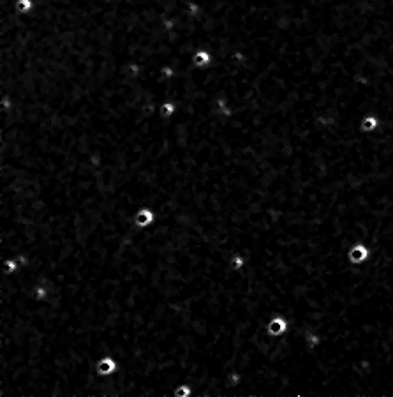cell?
Instances as JSON below:
<instances>
[{
	"mask_svg": "<svg viewBox=\"0 0 393 397\" xmlns=\"http://www.w3.org/2000/svg\"><path fill=\"white\" fill-rule=\"evenodd\" d=\"M290 330V319L284 314H273L267 323V332L270 337H284Z\"/></svg>",
	"mask_w": 393,
	"mask_h": 397,
	"instance_id": "obj_1",
	"label": "cell"
},
{
	"mask_svg": "<svg viewBox=\"0 0 393 397\" xmlns=\"http://www.w3.org/2000/svg\"><path fill=\"white\" fill-rule=\"evenodd\" d=\"M372 256V249L369 247L365 242H356L349 247L348 251V260L351 261L353 265H363L371 260Z\"/></svg>",
	"mask_w": 393,
	"mask_h": 397,
	"instance_id": "obj_2",
	"label": "cell"
},
{
	"mask_svg": "<svg viewBox=\"0 0 393 397\" xmlns=\"http://www.w3.org/2000/svg\"><path fill=\"white\" fill-rule=\"evenodd\" d=\"M155 219H157L155 212H153V209H150V207H141L133 215V222L138 228H148V226H152L155 222Z\"/></svg>",
	"mask_w": 393,
	"mask_h": 397,
	"instance_id": "obj_3",
	"label": "cell"
},
{
	"mask_svg": "<svg viewBox=\"0 0 393 397\" xmlns=\"http://www.w3.org/2000/svg\"><path fill=\"white\" fill-rule=\"evenodd\" d=\"M97 375L101 378L113 376L118 371V360L113 355H104L97 360Z\"/></svg>",
	"mask_w": 393,
	"mask_h": 397,
	"instance_id": "obj_4",
	"label": "cell"
},
{
	"mask_svg": "<svg viewBox=\"0 0 393 397\" xmlns=\"http://www.w3.org/2000/svg\"><path fill=\"white\" fill-rule=\"evenodd\" d=\"M191 60H192V64H194L196 67L205 69V67H208V65H210L212 62H214V53H212L208 48H198L194 53H192Z\"/></svg>",
	"mask_w": 393,
	"mask_h": 397,
	"instance_id": "obj_5",
	"label": "cell"
},
{
	"mask_svg": "<svg viewBox=\"0 0 393 397\" xmlns=\"http://www.w3.org/2000/svg\"><path fill=\"white\" fill-rule=\"evenodd\" d=\"M303 342H305V348L312 353V352H318V350L323 346V337L318 330L309 329L305 334H303Z\"/></svg>",
	"mask_w": 393,
	"mask_h": 397,
	"instance_id": "obj_6",
	"label": "cell"
},
{
	"mask_svg": "<svg viewBox=\"0 0 393 397\" xmlns=\"http://www.w3.org/2000/svg\"><path fill=\"white\" fill-rule=\"evenodd\" d=\"M377 127H381V118L377 117L376 113H367V115H363V117H361L360 131L363 134L374 133V131H377Z\"/></svg>",
	"mask_w": 393,
	"mask_h": 397,
	"instance_id": "obj_7",
	"label": "cell"
},
{
	"mask_svg": "<svg viewBox=\"0 0 393 397\" xmlns=\"http://www.w3.org/2000/svg\"><path fill=\"white\" fill-rule=\"evenodd\" d=\"M247 256H245L244 253H234V254H231V258H229V261H228V265H229V268L233 272H240V270H244L245 267H247Z\"/></svg>",
	"mask_w": 393,
	"mask_h": 397,
	"instance_id": "obj_8",
	"label": "cell"
},
{
	"mask_svg": "<svg viewBox=\"0 0 393 397\" xmlns=\"http://www.w3.org/2000/svg\"><path fill=\"white\" fill-rule=\"evenodd\" d=\"M178 111V105H176L173 99H166L159 105V115L163 118H171L175 117V113Z\"/></svg>",
	"mask_w": 393,
	"mask_h": 397,
	"instance_id": "obj_9",
	"label": "cell"
},
{
	"mask_svg": "<svg viewBox=\"0 0 393 397\" xmlns=\"http://www.w3.org/2000/svg\"><path fill=\"white\" fill-rule=\"evenodd\" d=\"M192 394H194V390H192L191 383H180L173 390V397H192Z\"/></svg>",
	"mask_w": 393,
	"mask_h": 397,
	"instance_id": "obj_10",
	"label": "cell"
}]
</instances>
